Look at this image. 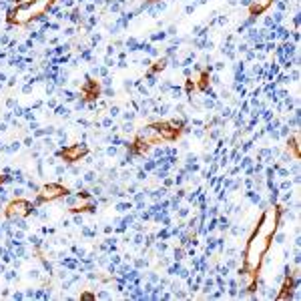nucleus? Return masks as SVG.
I'll return each instance as SVG.
<instances>
[{
  "label": "nucleus",
  "mask_w": 301,
  "mask_h": 301,
  "mask_svg": "<svg viewBox=\"0 0 301 301\" xmlns=\"http://www.w3.org/2000/svg\"><path fill=\"white\" fill-rule=\"evenodd\" d=\"M187 215H189V209H187V207L179 209V217H187Z\"/></svg>",
  "instance_id": "obj_27"
},
{
  "label": "nucleus",
  "mask_w": 301,
  "mask_h": 301,
  "mask_svg": "<svg viewBox=\"0 0 301 301\" xmlns=\"http://www.w3.org/2000/svg\"><path fill=\"white\" fill-rule=\"evenodd\" d=\"M108 114H111V118L118 117V114H121V107H117V104H114V107H111V108H108Z\"/></svg>",
  "instance_id": "obj_15"
},
{
  "label": "nucleus",
  "mask_w": 301,
  "mask_h": 301,
  "mask_svg": "<svg viewBox=\"0 0 301 301\" xmlns=\"http://www.w3.org/2000/svg\"><path fill=\"white\" fill-rule=\"evenodd\" d=\"M131 209H133V203L131 201H122V203L117 205V211H121V213H126V211H131Z\"/></svg>",
  "instance_id": "obj_9"
},
{
  "label": "nucleus",
  "mask_w": 301,
  "mask_h": 301,
  "mask_svg": "<svg viewBox=\"0 0 301 301\" xmlns=\"http://www.w3.org/2000/svg\"><path fill=\"white\" fill-rule=\"evenodd\" d=\"M275 0H249V10L251 14H263Z\"/></svg>",
  "instance_id": "obj_7"
},
{
  "label": "nucleus",
  "mask_w": 301,
  "mask_h": 301,
  "mask_svg": "<svg viewBox=\"0 0 301 301\" xmlns=\"http://www.w3.org/2000/svg\"><path fill=\"white\" fill-rule=\"evenodd\" d=\"M58 155L66 161V163H76V161L84 159L88 155V147L84 143H74V145H66Z\"/></svg>",
  "instance_id": "obj_5"
},
{
  "label": "nucleus",
  "mask_w": 301,
  "mask_h": 301,
  "mask_svg": "<svg viewBox=\"0 0 301 301\" xmlns=\"http://www.w3.org/2000/svg\"><path fill=\"white\" fill-rule=\"evenodd\" d=\"M6 279H8V281H12V279H16V273H14V271H8Z\"/></svg>",
  "instance_id": "obj_28"
},
{
  "label": "nucleus",
  "mask_w": 301,
  "mask_h": 301,
  "mask_svg": "<svg viewBox=\"0 0 301 301\" xmlns=\"http://www.w3.org/2000/svg\"><path fill=\"white\" fill-rule=\"evenodd\" d=\"M167 62H169V56H163V58H159V60L155 62V66H153V73H161V70H165L167 69Z\"/></svg>",
  "instance_id": "obj_8"
},
{
  "label": "nucleus",
  "mask_w": 301,
  "mask_h": 301,
  "mask_svg": "<svg viewBox=\"0 0 301 301\" xmlns=\"http://www.w3.org/2000/svg\"><path fill=\"white\" fill-rule=\"evenodd\" d=\"M62 32H64V36H73L76 32V28L74 26H66V28H62Z\"/></svg>",
  "instance_id": "obj_17"
},
{
  "label": "nucleus",
  "mask_w": 301,
  "mask_h": 301,
  "mask_svg": "<svg viewBox=\"0 0 301 301\" xmlns=\"http://www.w3.org/2000/svg\"><path fill=\"white\" fill-rule=\"evenodd\" d=\"M117 155H118L117 147H108V149H107V157H117Z\"/></svg>",
  "instance_id": "obj_18"
},
{
  "label": "nucleus",
  "mask_w": 301,
  "mask_h": 301,
  "mask_svg": "<svg viewBox=\"0 0 301 301\" xmlns=\"http://www.w3.org/2000/svg\"><path fill=\"white\" fill-rule=\"evenodd\" d=\"M4 183V175H0V185H2Z\"/></svg>",
  "instance_id": "obj_29"
},
{
  "label": "nucleus",
  "mask_w": 301,
  "mask_h": 301,
  "mask_svg": "<svg viewBox=\"0 0 301 301\" xmlns=\"http://www.w3.org/2000/svg\"><path fill=\"white\" fill-rule=\"evenodd\" d=\"M82 181H84V183H95V181H96V173L95 171H88L86 175H84Z\"/></svg>",
  "instance_id": "obj_12"
},
{
  "label": "nucleus",
  "mask_w": 301,
  "mask_h": 301,
  "mask_svg": "<svg viewBox=\"0 0 301 301\" xmlns=\"http://www.w3.org/2000/svg\"><path fill=\"white\" fill-rule=\"evenodd\" d=\"M269 247H271L269 237H265V235H261V233L255 231L251 237H249V241H247V247H245V251H243V259H241V263L247 267V269L259 273L261 259H263V255L269 251Z\"/></svg>",
  "instance_id": "obj_1"
},
{
  "label": "nucleus",
  "mask_w": 301,
  "mask_h": 301,
  "mask_svg": "<svg viewBox=\"0 0 301 301\" xmlns=\"http://www.w3.org/2000/svg\"><path fill=\"white\" fill-rule=\"evenodd\" d=\"M96 297H99V299H108V297H111V293H108V291H99V293H96Z\"/></svg>",
  "instance_id": "obj_23"
},
{
  "label": "nucleus",
  "mask_w": 301,
  "mask_h": 301,
  "mask_svg": "<svg viewBox=\"0 0 301 301\" xmlns=\"http://www.w3.org/2000/svg\"><path fill=\"white\" fill-rule=\"evenodd\" d=\"M291 185H293V183H291L289 179H285V181L281 183V187H279V189H281V191H291Z\"/></svg>",
  "instance_id": "obj_16"
},
{
  "label": "nucleus",
  "mask_w": 301,
  "mask_h": 301,
  "mask_svg": "<svg viewBox=\"0 0 301 301\" xmlns=\"http://www.w3.org/2000/svg\"><path fill=\"white\" fill-rule=\"evenodd\" d=\"M137 139H141V141L149 143V145H157V143L161 141L159 129H157V122H155V125H145V126H141V129L137 131Z\"/></svg>",
  "instance_id": "obj_6"
},
{
  "label": "nucleus",
  "mask_w": 301,
  "mask_h": 301,
  "mask_svg": "<svg viewBox=\"0 0 301 301\" xmlns=\"http://www.w3.org/2000/svg\"><path fill=\"white\" fill-rule=\"evenodd\" d=\"M32 201L20 197V199H14L12 197L10 201L4 205V215H6L8 221H14V219H26L28 215L32 213Z\"/></svg>",
  "instance_id": "obj_3"
},
{
  "label": "nucleus",
  "mask_w": 301,
  "mask_h": 301,
  "mask_svg": "<svg viewBox=\"0 0 301 301\" xmlns=\"http://www.w3.org/2000/svg\"><path fill=\"white\" fill-rule=\"evenodd\" d=\"M103 185H95V187H92L91 189V195H92V197H100V195H103Z\"/></svg>",
  "instance_id": "obj_13"
},
{
  "label": "nucleus",
  "mask_w": 301,
  "mask_h": 301,
  "mask_svg": "<svg viewBox=\"0 0 301 301\" xmlns=\"http://www.w3.org/2000/svg\"><path fill=\"white\" fill-rule=\"evenodd\" d=\"M167 38V32H159V34H153V40H165Z\"/></svg>",
  "instance_id": "obj_24"
},
{
  "label": "nucleus",
  "mask_w": 301,
  "mask_h": 301,
  "mask_svg": "<svg viewBox=\"0 0 301 301\" xmlns=\"http://www.w3.org/2000/svg\"><path fill=\"white\" fill-rule=\"evenodd\" d=\"M24 147H34V137H26V139H24Z\"/></svg>",
  "instance_id": "obj_22"
},
{
  "label": "nucleus",
  "mask_w": 301,
  "mask_h": 301,
  "mask_svg": "<svg viewBox=\"0 0 301 301\" xmlns=\"http://www.w3.org/2000/svg\"><path fill=\"white\" fill-rule=\"evenodd\" d=\"M18 149H20V143H18V141H16V143H12V145H10V147H8V149H6V151H8V153H16V151H18Z\"/></svg>",
  "instance_id": "obj_19"
},
{
  "label": "nucleus",
  "mask_w": 301,
  "mask_h": 301,
  "mask_svg": "<svg viewBox=\"0 0 301 301\" xmlns=\"http://www.w3.org/2000/svg\"><path fill=\"white\" fill-rule=\"evenodd\" d=\"M137 179H139V181H145V179H147V171H143V169H141V171L137 173Z\"/></svg>",
  "instance_id": "obj_26"
},
{
  "label": "nucleus",
  "mask_w": 301,
  "mask_h": 301,
  "mask_svg": "<svg viewBox=\"0 0 301 301\" xmlns=\"http://www.w3.org/2000/svg\"><path fill=\"white\" fill-rule=\"evenodd\" d=\"M273 237H275V243H279V245H283V243H285V239H287V235H285V233H283V231H275L273 233Z\"/></svg>",
  "instance_id": "obj_11"
},
{
  "label": "nucleus",
  "mask_w": 301,
  "mask_h": 301,
  "mask_svg": "<svg viewBox=\"0 0 301 301\" xmlns=\"http://www.w3.org/2000/svg\"><path fill=\"white\" fill-rule=\"evenodd\" d=\"M54 173H56V175H66V167L64 165H58V167L54 169Z\"/></svg>",
  "instance_id": "obj_20"
},
{
  "label": "nucleus",
  "mask_w": 301,
  "mask_h": 301,
  "mask_svg": "<svg viewBox=\"0 0 301 301\" xmlns=\"http://www.w3.org/2000/svg\"><path fill=\"white\" fill-rule=\"evenodd\" d=\"M8 2H10L12 6H16V4H28V2H32V0H8Z\"/></svg>",
  "instance_id": "obj_25"
},
{
  "label": "nucleus",
  "mask_w": 301,
  "mask_h": 301,
  "mask_svg": "<svg viewBox=\"0 0 301 301\" xmlns=\"http://www.w3.org/2000/svg\"><path fill=\"white\" fill-rule=\"evenodd\" d=\"M183 255H185L183 249H175V261H181V259H183Z\"/></svg>",
  "instance_id": "obj_21"
},
{
  "label": "nucleus",
  "mask_w": 301,
  "mask_h": 301,
  "mask_svg": "<svg viewBox=\"0 0 301 301\" xmlns=\"http://www.w3.org/2000/svg\"><path fill=\"white\" fill-rule=\"evenodd\" d=\"M279 229V207L271 205L261 213V217L257 219V233L265 237H273V233Z\"/></svg>",
  "instance_id": "obj_2"
},
{
  "label": "nucleus",
  "mask_w": 301,
  "mask_h": 301,
  "mask_svg": "<svg viewBox=\"0 0 301 301\" xmlns=\"http://www.w3.org/2000/svg\"><path fill=\"white\" fill-rule=\"evenodd\" d=\"M54 114H58V117H69V114H70V108H69V107H62V104H58V107L54 108Z\"/></svg>",
  "instance_id": "obj_10"
},
{
  "label": "nucleus",
  "mask_w": 301,
  "mask_h": 301,
  "mask_svg": "<svg viewBox=\"0 0 301 301\" xmlns=\"http://www.w3.org/2000/svg\"><path fill=\"white\" fill-rule=\"evenodd\" d=\"M135 117H137V113H135V111H126L125 114H122V121H131V122H133Z\"/></svg>",
  "instance_id": "obj_14"
},
{
  "label": "nucleus",
  "mask_w": 301,
  "mask_h": 301,
  "mask_svg": "<svg viewBox=\"0 0 301 301\" xmlns=\"http://www.w3.org/2000/svg\"><path fill=\"white\" fill-rule=\"evenodd\" d=\"M69 193V189L62 187L60 183H44L36 189V197L40 199L42 203H52V201H58L62 199L64 195Z\"/></svg>",
  "instance_id": "obj_4"
}]
</instances>
